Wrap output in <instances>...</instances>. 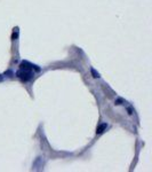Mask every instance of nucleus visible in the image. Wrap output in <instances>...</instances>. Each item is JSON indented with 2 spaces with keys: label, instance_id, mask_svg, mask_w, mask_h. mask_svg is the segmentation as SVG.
Here are the masks:
<instances>
[{
  "label": "nucleus",
  "instance_id": "20e7f679",
  "mask_svg": "<svg viewBox=\"0 0 152 172\" xmlns=\"http://www.w3.org/2000/svg\"><path fill=\"white\" fill-rule=\"evenodd\" d=\"M121 102H122V99H118V100L115 101V104H121Z\"/></svg>",
  "mask_w": 152,
  "mask_h": 172
},
{
  "label": "nucleus",
  "instance_id": "f03ea898",
  "mask_svg": "<svg viewBox=\"0 0 152 172\" xmlns=\"http://www.w3.org/2000/svg\"><path fill=\"white\" fill-rule=\"evenodd\" d=\"M107 128H108V124H107V123H103L101 125H98L97 128H96V134H102L107 130Z\"/></svg>",
  "mask_w": 152,
  "mask_h": 172
},
{
  "label": "nucleus",
  "instance_id": "7ed1b4c3",
  "mask_svg": "<svg viewBox=\"0 0 152 172\" xmlns=\"http://www.w3.org/2000/svg\"><path fill=\"white\" fill-rule=\"evenodd\" d=\"M90 72H92V75H93V77H94V78H100V77H101V76H100V74H98V72H97L94 68H92V69H90Z\"/></svg>",
  "mask_w": 152,
  "mask_h": 172
},
{
  "label": "nucleus",
  "instance_id": "f257e3e1",
  "mask_svg": "<svg viewBox=\"0 0 152 172\" xmlns=\"http://www.w3.org/2000/svg\"><path fill=\"white\" fill-rule=\"evenodd\" d=\"M16 76L19 77L21 80H23V82H28V80H30L32 77H33V74H32V70H28V69H19V70L16 72Z\"/></svg>",
  "mask_w": 152,
  "mask_h": 172
}]
</instances>
